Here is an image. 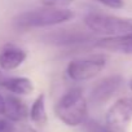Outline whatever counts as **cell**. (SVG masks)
I'll return each instance as SVG.
<instances>
[{
  "mask_svg": "<svg viewBox=\"0 0 132 132\" xmlns=\"http://www.w3.org/2000/svg\"><path fill=\"white\" fill-rule=\"evenodd\" d=\"M74 17V13L68 8H57L44 5L42 8L30 9L14 18V26L21 30L39 29L60 25Z\"/></svg>",
  "mask_w": 132,
  "mask_h": 132,
  "instance_id": "cell-1",
  "label": "cell"
},
{
  "mask_svg": "<svg viewBox=\"0 0 132 132\" xmlns=\"http://www.w3.org/2000/svg\"><path fill=\"white\" fill-rule=\"evenodd\" d=\"M54 113L66 126L77 127L87 120L88 105L80 88H71L56 104Z\"/></svg>",
  "mask_w": 132,
  "mask_h": 132,
  "instance_id": "cell-2",
  "label": "cell"
},
{
  "mask_svg": "<svg viewBox=\"0 0 132 132\" xmlns=\"http://www.w3.org/2000/svg\"><path fill=\"white\" fill-rule=\"evenodd\" d=\"M89 31L106 36H115L132 32V21L104 13H89L84 18Z\"/></svg>",
  "mask_w": 132,
  "mask_h": 132,
  "instance_id": "cell-3",
  "label": "cell"
},
{
  "mask_svg": "<svg viewBox=\"0 0 132 132\" xmlns=\"http://www.w3.org/2000/svg\"><path fill=\"white\" fill-rule=\"evenodd\" d=\"M108 58L104 54H95L79 60H74L68 65V77L75 82L88 80L101 73L106 65Z\"/></svg>",
  "mask_w": 132,
  "mask_h": 132,
  "instance_id": "cell-4",
  "label": "cell"
},
{
  "mask_svg": "<svg viewBox=\"0 0 132 132\" xmlns=\"http://www.w3.org/2000/svg\"><path fill=\"white\" fill-rule=\"evenodd\" d=\"M132 120V97L115 101L106 113L105 124L111 132H124Z\"/></svg>",
  "mask_w": 132,
  "mask_h": 132,
  "instance_id": "cell-5",
  "label": "cell"
},
{
  "mask_svg": "<svg viewBox=\"0 0 132 132\" xmlns=\"http://www.w3.org/2000/svg\"><path fill=\"white\" fill-rule=\"evenodd\" d=\"M122 84H123V78L118 74L104 78L92 88L89 95L91 102L95 106L105 104L109 98H111L115 95V92L120 88Z\"/></svg>",
  "mask_w": 132,
  "mask_h": 132,
  "instance_id": "cell-6",
  "label": "cell"
},
{
  "mask_svg": "<svg viewBox=\"0 0 132 132\" xmlns=\"http://www.w3.org/2000/svg\"><path fill=\"white\" fill-rule=\"evenodd\" d=\"M27 54L26 52L13 44H7L0 51V69L3 70H14L25 62Z\"/></svg>",
  "mask_w": 132,
  "mask_h": 132,
  "instance_id": "cell-7",
  "label": "cell"
},
{
  "mask_svg": "<svg viewBox=\"0 0 132 132\" xmlns=\"http://www.w3.org/2000/svg\"><path fill=\"white\" fill-rule=\"evenodd\" d=\"M96 47L117 53L132 54V32L115 36H106L104 39H100L96 43Z\"/></svg>",
  "mask_w": 132,
  "mask_h": 132,
  "instance_id": "cell-8",
  "label": "cell"
},
{
  "mask_svg": "<svg viewBox=\"0 0 132 132\" xmlns=\"http://www.w3.org/2000/svg\"><path fill=\"white\" fill-rule=\"evenodd\" d=\"M5 100H7V106L4 117L7 119H9L11 122H22L29 117L30 110L18 97L9 95L5 96Z\"/></svg>",
  "mask_w": 132,
  "mask_h": 132,
  "instance_id": "cell-9",
  "label": "cell"
},
{
  "mask_svg": "<svg viewBox=\"0 0 132 132\" xmlns=\"http://www.w3.org/2000/svg\"><path fill=\"white\" fill-rule=\"evenodd\" d=\"M0 87L13 95H30L34 91V84L29 78L25 77H12L5 78L0 82Z\"/></svg>",
  "mask_w": 132,
  "mask_h": 132,
  "instance_id": "cell-10",
  "label": "cell"
},
{
  "mask_svg": "<svg viewBox=\"0 0 132 132\" xmlns=\"http://www.w3.org/2000/svg\"><path fill=\"white\" fill-rule=\"evenodd\" d=\"M53 43L57 44H73V43H84L89 39V35L78 31H66L60 30L51 36Z\"/></svg>",
  "mask_w": 132,
  "mask_h": 132,
  "instance_id": "cell-11",
  "label": "cell"
},
{
  "mask_svg": "<svg viewBox=\"0 0 132 132\" xmlns=\"http://www.w3.org/2000/svg\"><path fill=\"white\" fill-rule=\"evenodd\" d=\"M29 117L38 126H43L47 123V110H45V96L44 95H39L35 98V101L32 102L30 108Z\"/></svg>",
  "mask_w": 132,
  "mask_h": 132,
  "instance_id": "cell-12",
  "label": "cell"
},
{
  "mask_svg": "<svg viewBox=\"0 0 132 132\" xmlns=\"http://www.w3.org/2000/svg\"><path fill=\"white\" fill-rule=\"evenodd\" d=\"M84 131L86 132H111L108 126L105 124H101L100 122L97 120H93V119H89V120H86L84 123Z\"/></svg>",
  "mask_w": 132,
  "mask_h": 132,
  "instance_id": "cell-13",
  "label": "cell"
},
{
  "mask_svg": "<svg viewBox=\"0 0 132 132\" xmlns=\"http://www.w3.org/2000/svg\"><path fill=\"white\" fill-rule=\"evenodd\" d=\"M44 5L48 7H57V8H65L68 7L70 3H73V0H42Z\"/></svg>",
  "mask_w": 132,
  "mask_h": 132,
  "instance_id": "cell-14",
  "label": "cell"
},
{
  "mask_svg": "<svg viewBox=\"0 0 132 132\" xmlns=\"http://www.w3.org/2000/svg\"><path fill=\"white\" fill-rule=\"evenodd\" d=\"M0 132H16V127L13 122L9 119H0Z\"/></svg>",
  "mask_w": 132,
  "mask_h": 132,
  "instance_id": "cell-15",
  "label": "cell"
},
{
  "mask_svg": "<svg viewBox=\"0 0 132 132\" xmlns=\"http://www.w3.org/2000/svg\"><path fill=\"white\" fill-rule=\"evenodd\" d=\"M101 4L111 9H120L123 8V0H97Z\"/></svg>",
  "mask_w": 132,
  "mask_h": 132,
  "instance_id": "cell-16",
  "label": "cell"
},
{
  "mask_svg": "<svg viewBox=\"0 0 132 132\" xmlns=\"http://www.w3.org/2000/svg\"><path fill=\"white\" fill-rule=\"evenodd\" d=\"M5 106H7L5 96L0 95V115H4V114H5Z\"/></svg>",
  "mask_w": 132,
  "mask_h": 132,
  "instance_id": "cell-17",
  "label": "cell"
},
{
  "mask_svg": "<svg viewBox=\"0 0 132 132\" xmlns=\"http://www.w3.org/2000/svg\"><path fill=\"white\" fill-rule=\"evenodd\" d=\"M20 132H36V131L34 128H31V127H22Z\"/></svg>",
  "mask_w": 132,
  "mask_h": 132,
  "instance_id": "cell-18",
  "label": "cell"
},
{
  "mask_svg": "<svg viewBox=\"0 0 132 132\" xmlns=\"http://www.w3.org/2000/svg\"><path fill=\"white\" fill-rule=\"evenodd\" d=\"M131 89H132V82H131Z\"/></svg>",
  "mask_w": 132,
  "mask_h": 132,
  "instance_id": "cell-19",
  "label": "cell"
}]
</instances>
